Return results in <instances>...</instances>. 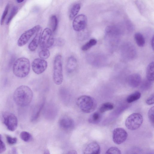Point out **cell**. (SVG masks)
I'll return each mask as SVG.
<instances>
[{"instance_id": "cell-1", "label": "cell", "mask_w": 154, "mask_h": 154, "mask_svg": "<svg viewBox=\"0 0 154 154\" xmlns=\"http://www.w3.org/2000/svg\"><path fill=\"white\" fill-rule=\"evenodd\" d=\"M33 93L28 86L21 85L17 88L14 91L13 98L18 106L24 107L29 105L32 101Z\"/></svg>"}, {"instance_id": "cell-2", "label": "cell", "mask_w": 154, "mask_h": 154, "mask_svg": "<svg viewBox=\"0 0 154 154\" xmlns=\"http://www.w3.org/2000/svg\"><path fill=\"white\" fill-rule=\"evenodd\" d=\"M30 68V63L27 58L22 57L17 59L13 66L14 74L17 77L23 78L29 74Z\"/></svg>"}, {"instance_id": "cell-3", "label": "cell", "mask_w": 154, "mask_h": 154, "mask_svg": "<svg viewBox=\"0 0 154 154\" xmlns=\"http://www.w3.org/2000/svg\"><path fill=\"white\" fill-rule=\"evenodd\" d=\"M78 107L83 112L89 113L93 111L97 106L95 99L88 95H82L79 97L76 100Z\"/></svg>"}, {"instance_id": "cell-4", "label": "cell", "mask_w": 154, "mask_h": 154, "mask_svg": "<svg viewBox=\"0 0 154 154\" xmlns=\"http://www.w3.org/2000/svg\"><path fill=\"white\" fill-rule=\"evenodd\" d=\"M53 77L56 84L60 85L62 83L63 80L62 60L60 54L57 55L54 58Z\"/></svg>"}, {"instance_id": "cell-5", "label": "cell", "mask_w": 154, "mask_h": 154, "mask_svg": "<svg viewBox=\"0 0 154 154\" xmlns=\"http://www.w3.org/2000/svg\"><path fill=\"white\" fill-rule=\"evenodd\" d=\"M1 118L3 123L9 130L13 131L16 129L18 120L14 114L8 112H3L1 114Z\"/></svg>"}, {"instance_id": "cell-6", "label": "cell", "mask_w": 154, "mask_h": 154, "mask_svg": "<svg viewBox=\"0 0 154 154\" xmlns=\"http://www.w3.org/2000/svg\"><path fill=\"white\" fill-rule=\"evenodd\" d=\"M143 119L141 115L138 113H134L129 116L125 122V125L129 129L136 130L141 125Z\"/></svg>"}, {"instance_id": "cell-7", "label": "cell", "mask_w": 154, "mask_h": 154, "mask_svg": "<svg viewBox=\"0 0 154 154\" xmlns=\"http://www.w3.org/2000/svg\"><path fill=\"white\" fill-rule=\"evenodd\" d=\"M54 42L53 32L51 29L49 28L45 29L40 37L39 43L40 48L43 49L50 47L54 45Z\"/></svg>"}, {"instance_id": "cell-8", "label": "cell", "mask_w": 154, "mask_h": 154, "mask_svg": "<svg viewBox=\"0 0 154 154\" xmlns=\"http://www.w3.org/2000/svg\"><path fill=\"white\" fill-rule=\"evenodd\" d=\"M106 40L109 44L115 46L118 42L120 35L119 29L116 26H107L105 31Z\"/></svg>"}, {"instance_id": "cell-9", "label": "cell", "mask_w": 154, "mask_h": 154, "mask_svg": "<svg viewBox=\"0 0 154 154\" xmlns=\"http://www.w3.org/2000/svg\"><path fill=\"white\" fill-rule=\"evenodd\" d=\"M41 28L39 25H37L25 31L21 35L18 40V45L19 47H22L26 45L31 38Z\"/></svg>"}, {"instance_id": "cell-10", "label": "cell", "mask_w": 154, "mask_h": 154, "mask_svg": "<svg viewBox=\"0 0 154 154\" xmlns=\"http://www.w3.org/2000/svg\"><path fill=\"white\" fill-rule=\"evenodd\" d=\"M87 23V19L85 15L80 14L74 19L72 23L74 30L77 32L83 31L86 28Z\"/></svg>"}, {"instance_id": "cell-11", "label": "cell", "mask_w": 154, "mask_h": 154, "mask_svg": "<svg viewBox=\"0 0 154 154\" xmlns=\"http://www.w3.org/2000/svg\"><path fill=\"white\" fill-rule=\"evenodd\" d=\"M128 135L127 132L124 129L121 128H116L113 131V141L117 144H121L126 140Z\"/></svg>"}, {"instance_id": "cell-12", "label": "cell", "mask_w": 154, "mask_h": 154, "mask_svg": "<svg viewBox=\"0 0 154 154\" xmlns=\"http://www.w3.org/2000/svg\"><path fill=\"white\" fill-rule=\"evenodd\" d=\"M47 66V62L41 58L35 59L32 63V69L37 74H40L44 72L46 69Z\"/></svg>"}, {"instance_id": "cell-13", "label": "cell", "mask_w": 154, "mask_h": 154, "mask_svg": "<svg viewBox=\"0 0 154 154\" xmlns=\"http://www.w3.org/2000/svg\"><path fill=\"white\" fill-rule=\"evenodd\" d=\"M58 124L61 129L66 131L72 130L75 125V122L73 119L67 116L61 117L59 120Z\"/></svg>"}, {"instance_id": "cell-14", "label": "cell", "mask_w": 154, "mask_h": 154, "mask_svg": "<svg viewBox=\"0 0 154 154\" xmlns=\"http://www.w3.org/2000/svg\"><path fill=\"white\" fill-rule=\"evenodd\" d=\"M134 46L129 43L125 44L122 46V56L126 58H133L136 56V50Z\"/></svg>"}, {"instance_id": "cell-15", "label": "cell", "mask_w": 154, "mask_h": 154, "mask_svg": "<svg viewBox=\"0 0 154 154\" xmlns=\"http://www.w3.org/2000/svg\"><path fill=\"white\" fill-rule=\"evenodd\" d=\"M100 150L99 144L96 142H92L86 146L84 154H100Z\"/></svg>"}, {"instance_id": "cell-16", "label": "cell", "mask_w": 154, "mask_h": 154, "mask_svg": "<svg viewBox=\"0 0 154 154\" xmlns=\"http://www.w3.org/2000/svg\"><path fill=\"white\" fill-rule=\"evenodd\" d=\"M45 104V100H43L34 107L31 117V120L32 122L35 121L38 118Z\"/></svg>"}, {"instance_id": "cell-17", "label": "cell", "mask_w": 154, "mask_h": 154, "mask_svg": "<svg viewBox=\"0 0 154 154\" xmlns=\"http://www.w3.org/2000/svg\"><path fill=\"white\" fill-rule=\"evenodd\" d=\"M142 82L140 75L137 73L130 75L128 77V82L129 85L131 87L135 88L138 87Z\"/></svg>"}, {"instance_id": "cell-18", "label": "cell", "mask_w": 154, "mask_h": 154, "mask_svg": "<svg viewBox=\"0 0 154 154\" xmlns=\"http://www.w3.org/2000/svg\"><path fill=\"white\" fill-rule=\"evenodd\" d=\"M42 31V29L41 28L36 33L35 36L29 43L28 48L30 51H35L39 45Z\"/></svg>"}, {"instance_id": "cell-19", "label": "cell", "mask_w": 154, "mask_h": 154, "mask_svg": "<svg viewBox=\"0 0 154 154\" xmlns=\"http://www.w3.org/2000/svg\"><path fill=\"white\" fill-rule=\"evenodd\" d=\"M77 65V61L74 57L71 56L69 57L67 60L66 69L67 72L71 73L75 70Z\"/></svg>"}, {"instance_id": "cell-20", "label": "cell", "mask_w": 154, "mask_h": 154, "mask_svg": "<svg viewBox=\"0 0 154 154\" xmlns=\"http://www.w3.org/2000/svg\"><path fill=\"white\" fill-rule=\"evenodd\" d=\"M102 118V113L99 111L95 112L90 116L88 118V121L91 124H97L100 122Z\"/></svg>"}, {"instance_id": "cell-21", "label": "cell", "mask_w": 154, "mask_h": 154, "mask_svg": "<svg viewBox=\"0 0 154 154\" xmlns=\"http://www.w3.org/2000/svg\"><path fill=\"white\" fill-rule=\"evenodd\" d=\"M146 76L147 79L152 81L154 79V62L150 63L147 67Z\"/></svg>"}, {"instance_id": "cell-22", "label": "cell", "mask_w": 154, "mask_h": 154, "mask_svg": "<svg viewBox=\"0 0 154 154\" xmlns=\"http://www.w3.org/2000/svg\"><path fill=\"white\" fill-rule=\"evenodd\" d=\"M60 94L62 101L66 103L69 102L70 96L69 91L65 88H62L60 91Z\"/></svg>"}, {"instance_id": "cell-23", "label": "cell", "mask_w": 154, "mask_h": 154, "mask_svg": "<svg viewBox=\"0 0 154 154\" xmlns=\"http://www.w3.org/2000/svg\"><path fill=\"white\" fill-rule=\"evenodd\" d=\"M81 8V5L79 3L74 5L70 10L69 18L70 20H72L77 14Z\"/></svg>"}, {"instance_id": "cell-24", "label": "cell", "mask_w": 154, "mask_h": 154, "mask_svg": "<svg viewBox=\"0 0 154 154\" xmlns=\"http://www.w3.org/2000/svg\"><path fill=\"white\" fill-rule=\"evenodd\" d=\"M135 40L137 45L140 47H143L145 44V40L143 35L140 32H137L134 36Z\"/></svg>"}, {"instance_id": "cell-25", "label": "cell", "mask_w": 154, "mask_h": 154, "mask_svg": "<svg viewBox=\"0 0 154 154\" xmlns=\"http://www.w3.org/2000/svg\"><path fill=\"white\" fill-rule=\"evenodd\" d=\"M141 96L140 93L136 91L129 95L126 99V101L128 103L134 102L140 98Z\"/></svg>"}, {"instance_id": "cell-26", "label": "cell", "mask_w": 154, "mask_h": 154, "mask_svg": "<svg viewBox=\"0 0 154 154\" xmlns=\"http://www.w3.org/2000/svg\"><path fill=\"white\" fill-rule=\"evenodd\" d=\"M114 108L113 104L110 102H106L102 104L100 106L99 111L101 113L112 110Z\"/></svg>"}, {"instance_id": "cell-27", "label": "cell", "mask_w": 154, "mask_h": 154, "mask_svg": "<svg viewBox=\"0 0 154 154\" xmlns=\"http://www.w3.org/2000/svg\"><path fill=\"white\" fill-rule=\"evenodd\" d=\"M49 22L51 29L53 32H54L57 29L58 23V19L57 17L55 15L52 16L50 18Z\"/></svg>"}, {"instance_id": "cell-28", "label": "cell", "mask_w": 154, "mask_h": 154, "mask_svg": "<svg viewBox=\"0 0 154 154\" xmlns=\"http://www.w3.org/2000/svg\"><path fill=\"white\" fill-rule=\"evenodd\" d=\"M97 43V40L95 39H91L82 46L81 49L83 51H86L96 45Z\"/></svg>"}, {"instance_id": "cell-29", "label": "cell", "mask_w": 154, "mask_h": 154, "mask_svg": "<svg viewBox=\"0 0 154 154\" xmlns=\"http://www.w3.org/2000/svg\"><path fill=\"white\" fill-rule=\"evenodd\" d=\"M45 109V115L46 116L48 117H54L56 114V109L53 106H49Z\"/></svg>"}, {"instance_id": "cell-30", "label": "cell", "mask_w": 154, "mask_h": 154, "mask_svg": "<svg viewBox=\"0 0 154 154\" xmlns=\"http://www.w3.org/2000/svg\"><path fill=\"white\" fill-rule=\"evenodd\" d=\"M20 137L22 140L26 142L30 141L32 138L31 134L26 131H22L20 133Z\"/></svg>"}, {"instance_id": "cell-31", "label": "cell", "mask_w": 154, "mask_h": 154, "mask_svg": "<svg viewBox=\"0 0 154 154\" xmlns=\"http://www.w3.org/2000/svg\"><path fill=\"white\" fill-rule=\"evenodd\" d=\"M50 54V51L47 48L42 49L38 54L40 58L44 60L48 58Z\"/></svg>"}, {"instance_id": "cell-32", "label": "cell", "mask_w": 154, "mask_h": 154, "mask_svg": "<svg viewBox=\"0 0 154 154\" xmlns=\"http://www.w3.org/2000/svg\"><path fill=\"white\" fill-rule=\"evenodd\" d=\"M18 11V8L17 7L14 6L12 8L7 20L6 22L7 24H8L10 22Z\"/></svg>"}, {"instance_id": "cell-33", "label": "cell", "mask_w": 154, "mask_h": 154, "mask_svg": "<svg viewBox=\"0 0 154 154\" xmlns=\"http://www.w3.org/2000/svg\"><path fill=\"white\" fill-rule=\"evenodd\" d=\"M105 154H121L119 149L116 147L109 148L106 152Z\"/></svg>"}, {"instance_id": "cell-34", "label": "cell", "mask_w": 154, "mask_h": 154, "mask_svg": "<svg viewBox=\"0 0 154 154\" xmlns=\"http://www.w3.org/2000/svg\"><path fill=\"white\" fill-rule=\"evenodd\" d=\"M126 154H143L141 150L137 147H134L130 149Z\"/></svg>"}, {"instance_id": "cell-35", "label": "cell", "mask_w": 154, "mask_h": 154, "mask_svg": "<svg viewBox=\"0 0 154 154\" xmlns=\"http://www.w3.org/2000/svg\"><path fill=\"white\" fill-rule=\"evenodd\" d=\"M9 7V4H8L5 7L1 17L0 20V24L1 25H2L4 23V20L8 12Z\"/></svg>"}, {"instance_id": "cell-36", "label": "cell", "mask_w": 154, "mask_h": 154, "mask_svg": "<svg viewBox=\"0 0 154 154\" xmlns=\"http://www.w3.org/2000/svg\"><path fill=\"white\" fill-rule=\"evenodd\" d=\"M152 82L147 80H145L142 83L141 88L143 90H146L149 88L151 85Z\"/></svg>"}, {"instance_id": "cell-37", "label": "cell", "mask_w": 154, "mask_h": 154, "mask_svg": "<svg viewBox=\"0 0 154 154\" xmlns=\"http://www.w3.org/2000/svg\"><path fill=\"white\" fill-rule=\"evenodd\" d=\"M154 107H151L149 110L148 115L149 119L152 124L154 125Z\"/></svg>"}, {"instance_id": "cell-38", "label": "cell", "mask_w": 154, "mask_h": 154, "mask_svg": "<svg viewBox=\"0 0 154 154\" xmlns=\"http://www.w3.org/2000/svg\"><path fill=\"white\" fill-rule=\"evenodd\" d=\"M6 138L7 142L10 145L14 144L17 143V139L16 137L7 135L6 136Z\"/></svg>"}, {"instance_id": "cell-39", "label": "cell", "mask_w": 154, "mask_h": 154, "mask_svg": "<svg viewBox=\"0 0 154 154\" xmlns=\"http://www.w3.org/2000/svg\"><path fill=\"white\" fill-rule=\"evenodd\" d=\"M6 149L5 145L2 139V136L0 134V153L5 152Z\"/></svg>"}, {"instance_id": "cell-40", "label": "cell", "mask_w": 154, "mask_h": 154, "mask_svg": "<svg viewBox=\"0 0 154 154\" xmlns=\"http://www.w3.org/2000/svg\"><path fill=\"white\" fill-rule=\"evenodd\" d=\"M146 103L149 105L154 103V94H152L146 100Z\"/></svg>"}, {"instance_id": "cell-41", "label": "cell", "mask_w": 154, "mask_h": 154, "mask_svg": "<svg viewBox=\"0 0 154 154\" xmlns=\"http://www.w3.org/2000/svg\"><path fill=\"white\" fill-rule=\"evenodd\" d=\"M54 41H55V44L58 46L63 45L65 43L64 40L61 38H58Z\"/></svg>"}, {"instance_id": "cell-42", "label": "cell", "mask_w": 154, "mask_h": 154, "mask_svg": "<svg viewBox=\"0 0 154 154\" xmlns=\"http://www.w3.org/2000/svg\"><path fill=\"white\" fill-rule=\"evenodd\" d=\"M66 154H77V153L75 150H71L69 151Z\"/></svg>"}, {"instance_id": "cell-43", "label": "cell", "mask_w": 154, "mask_h": 154, "mask_svg": "<svg viewBox=\"0 0 154 154\" xmlns=\"http://www.w3.org/2000/svg\"><path fill=\"white\" fill-rule=\"evenodd\" d=\"M154 37L153 36H152V38L151 40V45L152 46V47L153 49V45H154Z\"/></svg>"}, {"instance_id": "cell-44", "label": "cell", "mask_w": 154, "mask_h": 154, "mask_svg": "<svg viewBox=\"0 0 154 154\" xmlns=\"http://www.w3.org/2000/svg\"><path fill=\"white\" fill-rule=\"evenodd\" d=\"M43 154H50V151H49V150L48 149H47L45 151Z\"/></svg>"}, {"instance_id": "cell-45", "label": "cell", "mask_w": 154, "mask_h": 154, "mask_svg": "<svg viewBox=\"0 0 154 154\" xmlns=\"http://www.w3.org/2000/svg\"><path fill=\"white\" fill-rule=\"evenodd\" d=\"M24 0H17L16 1V2L18 3H21L23 2Z\"/></svg>"}]
</instances>
